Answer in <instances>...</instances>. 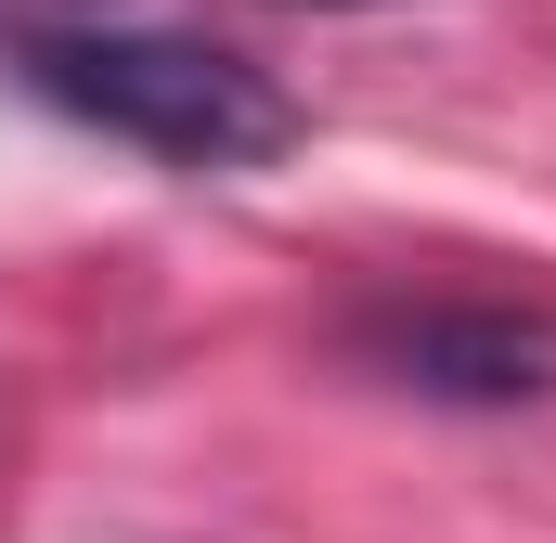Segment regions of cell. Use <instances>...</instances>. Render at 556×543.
Masks as SVG:
<instances>
[{
  "instance_id": "cell-3",
  "label": "cell",
  "mask_w": 556,
  "mask_h": 543,
  "mask_svg": "<svg viewBox=\"0 0 556 543\" xmlns=\"http://www.w3.org/2000/svg\"><path fill=\"white\" fill-rule=\"evenodd\" d=\"M52 13H104V0H0V26H52Z\"/></svg>"
},
{
  "instance_id": "cell-4",
  "label": "cell",
  "mask_w": 556,
  "mask_h": 543,
  "mask_svg": "<svg viewBox=\"0 0 556 543\" xmlns=\"http://www.w3.org/2000/svg\"><path fill=\"white\" fill-rule=\"evenodd\" d=\"M311 13H363V0H311Z\"/></svg>"
},
{
  "instance_id": "cell-2",
  "label": "cell",
  "mask_w": 556,
  "mask_h": 543,
  "mask_svg": "<svg viewBox=\"0 0 556 543\" xmlns=\"http://www.w3.org/2000/svg\"><path fill=\"white\" fill-rule=\"evenodd\" d=\"M350 350L415 389V402L453 414H518L556 402V311H518V298H376L350 324Z\"/></svg>"
},
{
  "instance_id": "cell-1",
  "label": "cell",
  "mask_w": 556,
  "mask_h": 543,
  "mask_svg": "<svg viewBox=\"0 0 556 543\" xmlns=\"http://www.w3.org/2000/svg\"><path fill=\"white\" fill-rule=\"evenodd\" d=\"M0 65L52 117L130 142L155 168H194V181H247V168H273L285 142H298V91H285L273 65H247L220 39H181V26L52 13V26H0Z\"/></svg>"
}]
</instances>
